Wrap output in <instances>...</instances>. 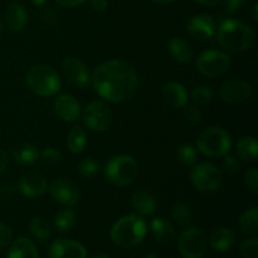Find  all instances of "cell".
<instances>
[{
	"instance_id": "cell-15",
	"label": "cell",
	"mask_w": 258,
	"mask_h": 258,
	"mask_svg": "<svg viewBox=\"0 0 258 258\" xmlns=\"http://www.w3.org/2000/svg\"><path fill=\"white\" fill-rule=\"evenodd\" d=\"M186 30L196 39H208L216 34V20L208 14H197L188 22Z\"/></svg>"
},
{
	"instance_id": "cell-44",
	"label": "cell",
	"mask_w": 258,
	"mask_h": 258,
	"mask_svg": "<svg viewBox=\"0 0 258 258\" xmlns=\"http://www.w3.org/2000/svg\"><path fill=\"white\" fill-rule=\"evenodd\" d=\"M8 163H9V160H8L7 153L0 149V175H2L5 170H7Z\"/></svg>"
},
{
	"instance_id": "cell-25",
	"label": "cell",
	"mask_w": 258,
	"mask_h": 258,
	"mask_svg": "<svg viewBox=\"0 0 258 258\" xmlns=\"http://www.w3.org/2000/svg\"><path fill=\"white\" fill-rule=\"evenodd\" d=\"M13 159L18 165L29 166L39 160V151L32 144H20L13 151Z\"/></svg>"
},
{
	"instance_id": "cell-34",
	"label": "cell",
	"mask_w": 258,
	"mask_h": 258,
	"mask_svg": "<svg viewBox=\"0 0 258 258\" xmlns=\"http://www.w3.org/2000/svg\"><path fill=\"white\" fill-rule=\"evenodd\" d=\"M214 92L211 87L208 86H197L193 91H191V100L197 103V105H208L213 101Z\"/></svg>"
},
{
	"instance_id": "cell-13",
	"label": "cell",
	"mask_w": 258,
	"mask_h": 258,
	"mask_svg": "<svg viewBox=\"0 0 258 258\" xmlns=\"http://www.w3.org/2000/svg\"><path fill=\"white\" fill-rule=\"evenodd\" d=\"M62 71L64 77L76 87L83 88L90 83V71L87 66L78 58L68 57L62 62Z\"/></svg>"
},
{
	"instance_id": "cell-4",
	"label": "cell",
	"mask_w": 258,
	"mask_h": 258,
	"mask_svg": "<svg viewBox=\"0 0 258 258\" xmlns=\"http://www.w3.org/2000/svg\"><path fill=\"white\" fill-rule=\"evenodd\" d=\"M27 83L30 90L42 97L57 95L60 90V77L54 68L47 64H37L29 70Z\"/></svg>"
},
{
	"instance_id": "cell-32",
	"label": "cell",
	"mask_w": 258,
	"mask_h": 258,
	"mask_svg": "<svg viewBox=\"0 0 258 258\" xmlns=\"http://www.w3.org/2000/svg\"><path fill=\"white\" fill-rule=\"evenodd\" d=\"M77 171L86 179H92L100 171V164L93 158H85L77 164Z\"/></svg>"
},
{
	"instance_id": "cell-30",
	"label": "cell",
	"mask_w": 258,
	"mask_h": 258,
	"mask_svg": "<svg viewBox=\"0 0 258 258\" xmlns=\"http://www.w3.org/2000/svg\"><path fill=\"white\" fill-rule=\"evenodd\" d=\"M239 227L242 232L248 234H256L258 231V209L253 207L251 209H247L239 218Z\"/></svg>"
},
{
	"instance_id": "cell-17",
	"label": "cell",
	"mask_w": 258,
	"mask_h": 258,
	"mask_svg": "<svg viewBox=\"0 0 258 258\" xmlns=\"http://www.w3.org/2000/svg\"><path fill=\"white\" fill-rule=\"evenodd\" d=\"M18 189L27 198H38L48 190V184L44 176L35 173L25 174L18 183Z\"/></svg>"
},
{
	"instance_id": "cell-47",
	"label": "cell",
	"mask_w": 258,
	"mask_h": 258,
	"mask_svg": "<svg viewBox=\"0 0 258 258\" xmlns=\"http://www.w3.org/2000/svg\"><path fill=\"white\" fill-rule=\"evenodd\" d=\"M30 2H32V4L40 7V5H43V4H45V3H47V0H30Z\"/></svg>"
},
{
	"instance_id": "cell-49",
	"label": "cell",
	"mask_w": 258,
	"mask_h": 258,
	"mask_svg": "<svg viewBox=\"0 0 258 258\" xmlns=\"http://www.w3.org/2000/svg\"><path fill=\"white\" fill-rule=\"evenodd\" d=\"M93 258H111V257L107 256V254H98V256H95Z\"/></svg>"
},
{
	"instance_id": "cell-36",
	"label": "cell",
	"mask_w": 258,
	"mask_h": 258,
	"mask_svg": "<svg viewBox=\"0 0 258 258\" xmlns=\"http://www.w3.org/2000/svg\"><path fill=\"white\" fill-rule=\"evenodd\" d=\"M241 253L243 258H258V239L248 238L242 242Z\"/></svg>"
},
{
	"instance_id": "cell-16",
	"label": "cell",
	"mask_w": 258,
	"mask_h": 258,
	"mask_svg": "<svg viewBox=\"0 0 258 258\" xmlns=\"http://www.w3.org/2000/svg\"><path fill=\"white\" fill-rule=\"evenodd\" d=\"M54 111L60 120L66 122H75L81 115V105L75 96L62 93L54 100Z\"/></svg>"
},
{
	"instance_id": "cell-42",
	"label": "cell",
	"mask_w": 258,
	"mask_h": 258,
	"mask_svg": "<svg viewBox=\"0 0 258 258\" xmlns=\"http://www.w3.org/2000/svg\"><path fill=\"white\" fill-rule=\"evenodd\" d=\"M86 2H87V0H55V3H57L59 7L64 8H75Z\"/></svg>"
},
{
	"instance_id": "cell-50",
	"label": "cell",
	"mask_w": 258,
	"mask_h": 258,
	"mask_svg": "<svg viewBox=\"0 0 258 258\" xmlns=\"http://www.w3.org/2000/svg\"><path fill=\"white\" fill-rule=\"evenodd\" d=\"M2 29H3V27H2V22H0V34H2Z\"/></svg>"
},
{
	"instance_id": "cell-43",
	"label": "cell",
	"mask_w": 258,
	"mask_h": 258,
	"mask_svg": "<svg viewBox=\"0 0 258 258\" xmlns=\"http://www.w3.org/2000/svg\"><path fill=\"white\" fill-rule=\"evenodd\" d=\"M91 7L93 8V10L96 12H105L107 9V0H90Z\"/></svg>"
},
{
	"instance_id": "cell-33",
	"label": "cell",
	"mask_w": 258,
	"mask_h": 258,
	"mask_svg": "<svg viewBox=\"0 0 258 258\" xmlns=\"http://www.w3.org/2000/svg\"><path fill=\"white\" fill-rule=\"evenodd\" d=\"M176 158L184 165H194L197 161V149L191 144H183L176 150Z\"/></svg>"
},
{
	"instance_id": "cell-37",
	"label": "cell",
	"mask_w": 258,
	"mask_h": 258,
	"mask_svg": "<svg viewBox=\"0 0 258 258\" xmlns=\"http://www.w3.org/2000/svg\"><path fill=\"white\" fill-rule=\"evenodd\" d=\"M184 117L191 125H199L202 122V111L197 105H186L184 107Z\"/></svg>"
},
{
	"instance_id": "cell-48",
	"label": "cell",
	"mask_w": 258,
	"mask_h": 258,
	"mask_svg": "<svg viewBox=\"0 0 258 258\" xmlns=\"http://www.w3.org/2000/svg\"><path fill=\"white\" fill-rule=\"evenodd\" d=\"M144 258H159V256H158V253H156V252H150V253L146 254V256Z\"/></svg>"
},
{
	"instance_id": "cell-23",
	"label": "cell",
	"mask_w": 258,
	"mask_h": 258,
	"mask_svg": "<svg viewBox=\"0 0 258 258\" xmlns=\"http://www.w3.org/2000/svg\"><path fill=\"white\" fill-rule=\"evenodd\" d=\"M154 239L160 244H169L175 238V229L164 218H154L150 224Z\"/></svg>"
},
{
	"instance_id": "cell-31",
	"label": "cell",
	"mask_w": 258,
	"mask_h": 258,
	"mask_svg": "<svg viewBox=\"0 0 258 258\" xmlns=\"http://www.w3.org/2000/svg\"><path fill=\"white\" fill-rule=\"evenodd\" d=\"M171 217L179 226H186L191 221L190 208L183 201L175 202L173 208H171Z\"/></svg>"
},
{
	"instance_id": "cell-7",
	"label": "cell",
	"mask_w": 258,
	"mask_h": 258,
	"mask_svg": "<svg viewBox=\"0 0 258 258\" xmlns=\"http://www.w3.org/2000/svg\"><path fill=\"white\" fill-rule=\"evenodd\" d=\"M190 179L194 188L202 193H216L223 185L221 170L208 163L196 164L190 171Z\"/></svg>"
},
{
	"instance_id": "cell-18",
	"label": "cell",
	"mask_w": 258,
	"mask_h": 258,
	"mask_svg": "<svg viewBox=\"0 0 258 258\" xmlns=\"http://www.w3.org/2000/svg\"><path fill=\"white\" fill-rule=\"evenodd\" d=\"M163 97L173 108H184L188 105V92L180 82L170 81L163 86Z\"/></svg>"
},
{
	"instance_id": "cell-40",
	"label": "cell",
	"mask_w": 258,
	"mask_h": 258,
	"mask_svg": "<svg viewBox=\"0 0 258 258\" xmlns=\"http://www.w3.org/2000/svg\"><path fill=\"white\" fill-rule=\"evenodd\" d=\"M13 238V232L7 224L0 222V248L9 246Z\"/></svg>"
},
{
	"instance_id": "cell-21",
	"label": "cell",
	"mask_w": 258,
	"mask_h": 258,
	"mask_svg": "<svg viewBox=\"0 0 258 258\" xmlns=\"http://www.w3.org/2000/svg\"><path fill=\"white\" fill-rule=\"evenodd\" d=\"M131 207L139 216H151L156 209L155 197L146 190L135 191L131 197Z\"/></svg>"
},
{
	"instance_id": "cell-24",
	"label": "cell",
	"mask_w": 258,
	"mask_h": 258,
	"mask_svg": "<svg viewBox=\"0 0 258 258\" xmlns=\"http://www.w3.org/2000/svg\"><path fill=\"white\" fill-rule=\"evenodd\" d=\"M8 258H39V252L30 239L20 237L10 244Z\"/></svg>"
},
{
	"instance_id": "cell-26",
	"label": "cell",
	"mask_w": 258,
	"mask_h": 258,
	"mask_svg": "<svg viewBox=\"0 0 258 258\" xmlns=\"http://www.w3.org/2000/svg\"><path fill=\"white\" fill-rule=\"evenodd\" d=\"M236 153L239 159L249 163L257 161L258 155V143L253 136H243L236 144Z\"/></svg>"
},
{
	"instance_id": "cell-8",
	"label": "cell",
	"mask_w": 258,
	"mask_h": 258,
	"mask_svg": "<svg viewBox=\"0 0 258 258\" xmlns=\"http://www.w3.org/2000/svg\"><path fill=\"white\" fill-rule=\"evenodd\" d=\"M196 68L206 77H219L228 72L231 68V57L222 50H204L196 59Z\"/></svg>"
},
{
	"instance_id": "cell-1",
	"label": "cell",
	"mask_w": 258,
	"mask_h": 258,
	"mask_svg": "<svg viewBox=\"0 0 258 258\" xmlns=\"http://www.w3.org/2000/svg\"><path fill=\"white\" fill-rule=\"evenodd\" d=\"M91 80L96 93L113 103L127 101L138 87V75L133 66L120 59H111L98 64Z\"/></svg>"
},
{
	"instance_id": "cell-9",
	"label": "cell",
	"mask_w": 258,
	"mask_h": 258,
	"mask_svg": "<svg viewBox=\"0 0 258 258\" xmlns=\"http://www.w3.org/2000/svg\"><path fill=\"white\" fill-rule=\"evenodd\" d=\"M83 125L95 133H103L112 122V112L103 101H92L82 111Z\"/></svg>"
},
{
	"instance_id": "cell-3",
	"label": "cell",
	"mask_w": 258,
	"mask_h": 258,
	"mask_svg": "<svg viewBox=\"0 0 258 258\" xmlns=\"http://www.w3.org/2000/svg\"><path fill=\"white\" fill-rule=\"evenodd\" d=\"M148 226L139 214L121 217L111 229V239L120 248H133L145 239Z\"/></svg>"
},
{
	"instance_id": "cell-29",
	"label": "cell",
	"mask_w": 258,
	"mask_h": 258,
	"mask_svg": "<svg viewBox=\"0 0 258 258\" xmlns=\"http://www.w3.org/2000/svg\"><path fill=\"white\" fill-rule=\"evenodd\" d=\"M29 231L34 238L44 241L50 236V224L42 216L33 217L29 223Z\"/></svg>"
},
{
	"instance_id": "cell-46",
	"label": "cell",
	"mask_w": 258,
	"mask_h": 258,
	"mask_svg": "<svg viewBox=\"0 0 258 258\" xmlns=\"http://www.w3.org/2000/svg\"><path fill=\"white\" fill-rule=\"evenodd\" d=\"M151 2L156 3V4H161V5H165V4H170L173 3L174 0H151Z\"/></svg>"
},
{
	"instance_id": "cell-38",
	"label": "cell",
	"mask_w": 258,
	"mask_h": 258,
	"mask_svg": "<svg viewBox=\"0 0 258 258\" xmlns=\"http://www.w3.org/2000/svg\"><path fill=\"white\" fill-rule=\"evenodd\" d=\"M244 184L253 194L258 193V170L257 168H251L244 174Z\"/></svg>"
},
{
	"instance_id": "cell-11",
	"label": "cell",
	"mask_w": 258,
	"mask_h": 258,
	"mask_svg": "<svg viewBox=\"0 0 258 258\" xmlns=\"http://www.w3.org/2000/svg\"><path fill=\"white\" fill-rule=\"evenodd\" d=\"M252 88L248 82L241 78H231L224 81L219 87V97L229 105L243 103L251 97Z\"/></svg>"
},
{
	"instance_id": "cell-41",
	"label": "cell",
	"mask_w": 258,
	"mask_h": 258,
	"mask_svg": "<svg viewBox=\"0 0 258 258\" xmlns=\"http://www.w3.org/2000/svg\"><path fill=\"white\" fill-rule=\"evenodd\" d=\"M224 4V9L228 13H237L247 0H222Z\"/></svg>"
},
{
	"instance_id": "cell-14",
	"label": "cell",
	"mask_w": 258,
	"mask_h": 258,
	"mask_svg": "<svg viewBox=\"0 0 258 258\" xmlns=\"http://www.w3.org/2000/svg\"><path fill=\"white\" fill-rule=\"evenodd\" d=\"M49 258H86L87 251L82 243L73 239L59 238L49 246Z\"/></svg>"
},
{
	"instance_id": "cell-27",
	"label": "cell",
	"mask_w": 258,
	"mask_h": 258,
	"mask_svg": "<svg viewBox=\"0 0 258 258\" xmlns=\"http://www.w3.org/2000/svg\"><path fill=\"white\" fill-rule=\"evenodd\" d=\"M86 131L81 126H73L67 136V148L72 154H81L86 148Z\"/></svg>"
},
{
	"instance_id": "cell-5",
	"label": "cell",
	"mask_w": 258,
	"mask_h": 258,
	"mask_svg": "<svg viewBox=\"0 0 258 258\" xmlns=\"http://www.w3.org/2000/svg\"><path fill=\"white\" fill-rule=\"evenodd\" d=\"M197 149L203 155L219 158L229 153L232 148V138L223 127L212 126L202 131L197 138Z\"/></svg>"
},
{
	"instance_id": "cell-22",
	"label": "cell",
	"mask_w": 258,
	"mask_h": 258,
	"mask_svg": "<svg viewBox=\"0 0 258 258\" xmlns=\"http://www.w3.org/2000/svg\"><path fill=\"white\" fill-rule=\"evenodd\" d=\"M234 242H236V233H234L233 229L227 228V227L216 229L209 238L211 247L214 251L218 252H226L231 249Z\"/></svg>"
},
{
	"instance_id": "cell-19",
	"label": "cell",
	"mask_w": 258,
	"mask_h": 258,
	"mask_svg": "<svg viewBox=\"0 0 258 258\" xmlns=\"http://www.w3.org/2000/svg\"><path fill=\"white\" fill-rule=\"evenodd\" d=\"M4 22L13 32L22 30L28 22V13L19 3H10L4 12Z\"/></svg>"
},
{
	"instance_id": "cell-12",
	"label": "cell",
	"mask_w": 258,
	"mask_h": 258,
	"mask_svg": "<svg viewBox=\"0 0 258 258\" xmlns=\"http://www.w3.org/2000/svg\"><path fill=\"white\" fill-rule=\"evenodd\" d=\"M50 196L57 203L66 207H73L80 202V189L71 180L64 178H57L48 186Z\"/></svg>"
},
{
	"instance_id": "cell-2",
	"label": "cell",
	"mask_w": 258,
	"mask_h": 258,
	"mask_svg": "<svg viewBox=\"0 0 258 258\" xmlns=\"http://www.w3.org/2000/svg\"><path fill=\"white\" fill-rule=\"evenodd\" d=\"M217 42L223 49L233 53L251 49L256 40V33L246 23L236 19H227L216 30Z\"/></svg>"
},
{
	"instance_id": "cell-6",
	"label": "cell",
	"mask_w": 258,
	"mask_h": 258,
	"mask_svg": "<svg viewBox=\"0 0 258 258\" xmlns=\"http://www.w3.org/2000/svg\"><path fill=\"white\" fill-rule=\"evenodd\" d=\"M103 173H105L106 180L112 185H130L139 175V164L130 155L113 156L105 165Z\"/></svg>"
},
{
	"instance_id": "cell-35",
	"label": "cell",
	"mask_w": 258,
	"mask_h": 258,
	"mask_svg": "<svg viewBox=\"0 0 258 258\" xmlns=\"http://www.w3.org/2000/svg\"><path fill=\"white\" fill-rule=\"evenodd\" d=\"M39 158L42 159L43 163L49 164V165H57V164H59L62 161L63 155L58 149L48 146L42 153H39Z\"/></svg>"
},
{
	"instance_id": "cell-45",
	"label": "cell",
	"mask_w": 258,
	"mask_h": 258,
	"mask_svg": "<svg viewBox=\"0 0 258 258\" xmlns=\"http://www.w3.org/2000/svg\"><path fill=\"white\" fill-rule=\"evenodd\" d=\"M196 2L201 5H204V7H214V5L219 4L222 0H196Z\"/></svg>"
},
{
	"instance_id": "cell-10",
	"label": "cell",
	"mask_w": 258,
	"mask_h": 258,
	"mask_svg": "<svg viewBox=\"0 0 258 258\" xmlns=\"http://www.w3.org/2000/svg\"><path fill=\"white\" fill-rule=\"evenodd\" d=\"M178 248L183 258H201L207 249V238L203 231L191 227L179 237Z\"/></svg>"
},
{
	"instance_id": "cell-28",
	"label": "cell",
	"mask_w": 258,
	"mask_h": 258,
	"mask_svg": "<svg viewBox=\"0 0 258 258\" xmlns=\"http://www.w3.org/2000/svg\"><path fill=\"white\" fill-rule=\"evenodd\" d=\"M76 224V212L72 208H66L58 212L54 216V227L57 231L64 232L71 231Z\"/></svg>"
},
{
	"instance_id": "cell-39",
	"label": "cell",
	"mask_w": 258,
	"mask_h": 258,
	"mask_svg": "<svg viewBox=\"0 0 258 258\" xmlns=\"http://www.w3.org/2000/svg\"><path fill=\"white\" fill-rule=\"evenodd\" d=\"M223 166L231 174H238L241 170V163L238 161V159L233 155H228V154L224 155Z\"/></svg>"
},
{
	"instance_id": "cell-20",
	"label": "cell",
	"mask_w": 258,
	"mask_h": 258,
	"mask_svg": "<svg viewBox=\"0 0 258 258\" xmlns=\"http://www.w3.org/2000/svg\"><path fill=\"white\" fill-rule=\"evenodd\" d=\"M168 49L174 60L181 64L189 63L194 57V50L191 45L181 37L170 38L168 43Z\"/></svg>"
}]
</instances>
